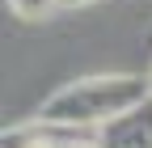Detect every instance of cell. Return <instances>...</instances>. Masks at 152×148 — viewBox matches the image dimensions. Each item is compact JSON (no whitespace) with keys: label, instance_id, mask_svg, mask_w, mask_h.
I'll list each match as a JSON object with an SVG mask.
<instances>
[{"label":"cell","instance_id":"obj_1","mask_svg":"<svg viewBox=\"0 0 152 148\" xmlns=\"http://www.w3.org/2000/svg\"><path fill=\"white\" fill-rule=\"evenodd\" d=\"M152 97L148 76H89V81H72L64 85L55 97H47L42 106V123L51 127H106L114 119L131 114L135 106H144Z\"/></svg>","mask_w":152,"mask_h":148},{"label":"cell","instance_id":"obj_3","mask_svg":"<svg viewBox=\"0 0 152 148\" xmlns=\"http://www.w3.org/2000/svg\"><path fill=\"white\" fill-rule=\"evenodd\" d=\"M9 4H13V13H21V17H42L55 4H64V0H9Z\"/></svg>","mask_w":152,"mask_h":148},{"label":"cell","instance_id":"obj_2","mask_svg":"<svg viewBox=\"0 0 152 148\" xmlns=\"http://www.w3.org/2000/svg\"><path fill=\"white\" fill-rule=\"evenodd\" d=\"M97 148H152V97L135 106L131 114L106 123L97 136Z\"/></svg>","mask_w":152,"mask_h":148},{"label":"cell","instance_id":"obj_4","mask_svg":"<svg viewBox=\"0 0 152 148\" xmlns=\"http://www.w3.org/2000/svg\"><path fill=\"white\" fill-rule=\"evenodd\" d=\"M64 4H68V9H76V4H89V0H64Z\"/></svg>","mask_w":152,"mask_h":148},{"label":"cell","instance_id":"obj_5","mask_svg":"<svg viewBox=\"0 0 152 148\" xmlns=\"http://www.w3.org/2000/svg\"><path fill=\"white\" fill-rule=\"evenodd\" d=\"M148 89H152V68H148Z\"/></svg>","mask_w":152,"mask_h":148}]
</instances>
